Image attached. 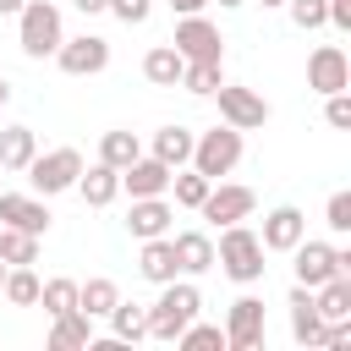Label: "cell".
<instances>
[{"label":"cell","mask_w":351,"mask_h":351,"mask_svg":"<svg viewBox=\"0 0 351 351\" xmlns=\"http://www.w3.org/2000/svg\"><path fill=\"white\" fill-rule=\"evenodd\" d=\"M214 263L236 280V285H258L263 280V241H258V230H247L241 219L236 225H219V247H214Z\"/></svg>","instance_id":"1"},{"label":"cell","mask_w":351,"mask_h":351,"mask_svg":"<svg viewBox=\"0 0 351 351\" xmlns=\"http://www.w3.org/2000/svg\"><path fill=\"white\" fill-rule=\"evenodd\" d=\"M197 307H203V291H197L192 280H165V285H159V302L148 307V335H154V340H176V335L197 318Z\"/></svg>","instance_id":"2"},{"label":"cell","mask_w":351,"mask_h":351,"mask_svg":"<svg viewBox=\"0 0 351 351\" xmlns=\"http://www.w3.org/2000/svg\"><path fill=\"white\" fill-rule=\"evenodd\" d=\"M60 11L49 5V0H27L22 11H16V44H22V55L27 60H44V55H55L60 49Z\"/></svg>","instance_id":"3"},{"label":"cell","mask_w":351,"mask_h":351,"mask_svg":"<svg viewBox=\"0 0 351 351\" xmlns=\"http://www.w3.org/2000/svg\"><path fill=\"white\" fill-rule=\"evenodd\" d=\"M197 176H208V181H219V176H230L236 165H241V132L236 126H214V132H203V137H192V159H186Z\"/></svg>","instance_id":"4"},{"label":"cell","mask_w":351,"mask_h":351,"mask_svg":"<svg viewBox=\"0 0 351 351\" xmlns=\"http://www.w3.org/2000/svg\"><path fill=\"white\" fill-rule=\"evenodd\" d=\"M82 176V154L77 148H49V154H33L27 159V186L38 197H55V192H71Z\"/></svg>","instance_id":"5"},{"label":"cell","mask_w":351,"mask_h":351,"mask_svg":"<svg viewBox=\"0 0 351 351\" xmlns=\"http://www.w3.org/2000/svg\"><path fill=\"white\" fill-rule=\"evenodd\" d=\"M291 258H296V285H324L329 274H351V252L346 247H329V241H296L291 247Z\"/></svg>","instance_id":"6"},{"label":"cell","mask_w":351,"mask_h":351,"mask_svg":"<svg viewBox=\"0 0 351 351\" xmlns=\"http://www.w3.org/2000/svg\"><path fill=\"white\" fill-rule=\"evenodd\" d=\"M170 44H176V55H181V60H219V55H225V38H219V27H214L203 11L181 16Z\"/></svg>","instance_id":"7"},{"label":"cell","mask_w":351,"mask_h":351,"mask_svg":"<svg viewBox=\"0 0 351 351\" xmlns=\"http://www.w3.org/2000/svg\"><path fill=\"white\" fill-rule=\"evenodd\" d=\"M55 60H60V71H66V77H93V71H104V66H110V38H99V33L60 38Z\"/></svg>","instance_id":"8"},{"label":"cell","mask_w":351,"mask_h":351,"mask_svg":"<svg viewBox=\"0 0 351 351\" xmlns=\"http://www.w3.org/2000/svg\"><path fill=\"white\" fill-rule=\"evenodd\" d=\"M307 88L313 93H346L351 88V60L340 44H318L307 55Z\"/></svg>","instance_id":"9"},{"label":"cell","mask_w":351,"mask_h":351,"mask_svg":"<svg viewBox=\"0 0 351 351\" xmlns=\"http://www.w3.org/2000/svg\"><path fill=\"white\" fill-rule=\"evenodd\" d=\"M214 99H219V121L236 126V132H252V126L269 121V104H263V93H252V88H230V82H219Z\"/></svg>","instance_id":"10"},{"label":"cell","mask_w":351,"mask_h":351,"mask_svg":"<svg viewBox=\"0 0 351 351\" xmlns=\"http://www.w3.org/2000/svg\"><path fill=\"white\" fill-rule=\"evenodd\" d=\"M225 346L230 351H252L263 346V296H236L225 313Z\"/></svg>","instance_id":"11"},{"label":"cell","mask_w":351,"mask_h":351,"mask_svg":"<svg viewBox=\"0 0 351 351\" xmlns=\"http://www.w3.org/2000/svg\"><path fill=\"white\" fill-rule=\"evenodd\" d=\"M258 208V192L252 186H208V197L197 203V214L208 219V225H236V219H247Z\"/></svg>","instance_id":"12"},{"label":"cell","mask_w":351,"mask_h":351,"mask_svg":"<svg viewBox=\"0 0 351 351\" xmlns=\"http://www.w3.org/2000/svg\"><path fill=\"white\" fill-rule=\"evenodd\" d=\"M0 225H16V230L44 236L49 230V208H44L38 192H0Z\"/></svg>","instance_id":"13"},{"label":"cell","mask_w":351,"mask_h":351,"mask_svg":"<svg viewBox=\"0 0 351 351\" xmlns=\"http://www.w3.org/2000/svg\"><path fill=\"white\" fill-rule=\"evenodd\" d=\"M302 236H307V214H302V208H291V203H280V208L263 219V230H258L263 252H291Z\"/></svg>","instance_id":"14"},{"label":"cell","mask_w":351,"mask_h":351,"mask_svg":"<svg viewBox=\"0 0 351 351\" xmlns=\"http://www.w3.org/2000/svg\"><path fill=\"white\" fill-rule=\"evenodd\" d=\"M121 186L132 197H165L170 192V165H159L154 154H137L126 170H121Z\"/></svg>","instance_id":"15"},{"label":"cell","mask_w":351,"mask_h":351,"mask_svg":"<svg viewBox=\"0 0 351 351\" xmlns=\"http://www.w3.org/2000/svg\"><path fill=\"white\" fill-rule=\"evenodd\" d=\"M170 219H176V208H170L165 197H132V208H126V230H132L137 241L165 236V230H170Z\"/></svg>","instance_id":"16"},{"label":"cell","mask_w":351,"mask_h":351,"mask_svg":"<svg viewBox=\"0 0 351 351\" xmlns=\"http://www.w3.org/2000/svg\"><path fill=\"white\" fill-rule=\"evenodd\" d=\"M77 192H82V203L88 208H104V203H115L121 197V170L115 165H82V176H77Z\"/></svg>","instance_id":"17"},{"label":"cell","mask_w":351,"mask_h":351,"mask_svg":"<svg viewBox=\"0 0 351 351\" xmlns=\"http://www.w3.org/2000/svg\"><path fill=\"white\" fill-rule=\"evenodd\" d=\"M170 247H176V269L181 274L214 269V236L208 230H181V236H170Z\"/></svg>","instance_id":"18"},{"label":"cell","mask_w":351,"mask_h":351,"mask_svg":"<svg viewBox=\"0 0 351 351\" xmlns=\"http://www.w3.org/2000/svg\"><path fill=\"white\" fill-rule=\"evenodd\" d=\"M137 274L154 280V285H165V280L181 274V269H176V247H170V236H148V241H143V252H137Z\"/></svg>","instance_id":"19"},{"label":"cell","mask_w":351,"mask_h":351,"mask_svg":"<svg viewBox=\"0 0 351 351\" xmlns=\"http://www.w3.org/2000/svg\"><path fill=\"white\" fill-rule=\"evenodd\" d=\"M318 335H324V318H318V307H313V291L307 285H296L291 291V340L296 346H318Z\"/></svg>","instance_id":"20"},{"label":"cell","mask_w":351,"mask_h":351,"mask_svg":"<svg viewBox=\"0 0 351 351\" xmlns=\"http://www.w3.org/2000/svg\"><path fill=\"white\" fill-rule=\"evenodd\" d=\"M104 318H110V340L115 346H132V340L148 335V307H137V302H115Z\"/></svg>","instance_id":"21"},{"label":"cell","mask_w":351,"mask_h":351,"mask_svg":"<svg viewBox=\"0 0 351 351\" xmlns=\"http://www.w3.org/2000/svg\"><path fill=\"white\" fill-rule=\"evenodd\" d=\"M49 346H55V351H77V346H93V318H88L82 307L60 313V318H55V329H49Z\"/></svg>","instance_id":"22"},{"label":"cell","mask_w":351,"mask_h":351,"mask_svg":"<svg viewBox=\"0 0 351 351\" xmlns=\"http://www.w3.org/2000/svg\"><path fill=\"white\" fill-rule=\"evenodd\" d=\"M181 55H176V44H154L148 55H143V77L154 82V88H176L181 82Z\"/></svg>","instance_id":"23"},{"label":"cell","mask_w":351,"mask_h":351,"mask_svg":"<svg viewBox=\"0 0 351 351\" xmlns=\"http://www.w3.org/2000/svg\"><path fill=\"white\" fill-rule=\"evenodd\" d=\"M38 274H33V263H11L5 269V280H0V296L11 302V307H38Z\"/></svg>","instance_id":"24"},{"label":"cell","mask_w":351,"mask_h":351,"mask_svg":"<svg viewBox=\"0 0 351 351\" xmlns=\"http://www.w3.org/2000/svg\"><path fill=\"white\" fill-rule=\"evenodd\" d=\"M33 154H38L33 126H5V132H0V170H27Z\"/></svg>","instance_id":"25"},{"label":"cell","mask_w":351,"mask_h":351,"mask_svg":"<svg viewBox=\"0 0 351 351\" xmlns=\"http://www.w3.org/2000/svg\"><path fill=\"white\" fill-rule=\"evenodd\" d=\"M154 159L170 165V170H181V165L192 159V132H186V126H159V132H154Z\"/></svg>","instance_id":"26"},{"label":"cell","mask_w":351,"mask_h":351,"mask_svg":"<svg viewBox=\"0 0 351 351\" xmlns=\"http://www.w3.org/2000/svg\"><path fill=\"white\" fill-rule=\"evenodd\" d=\"M115 302H121V291H115V280H104V274H93V280L77 285V307H82L88 318H104Z\"/></svg>","instance_id":"27"},{"label":"cell","mask_w":351,"mask_h":351,"mask_svg":"<svg viewBox=\"0 0 351 351\" xmlns=\"http://www.w3.org/2000/svg\"><path fill=\"white\" fill-rule=\"evenodd\" d=\"M137 154H143V143H137V132H126V126L99 137V159H104V165H115V170H126Z\"/></svg>","instance_id":"28"},{"label":"cell","mask_w":351,"mask_h":351,"mask_svg":"<svg viewBox=\"0 0 351 351\" xmlns=\"http://www.w3.org/2000/svg\"><path fill=\"white\" fill-rule=\"evenodd\" d=\"M0 258L5 263H38V236L16 230V225H0Z\"/></svg>","instance_id":"29"},{"label":"cell","mask_w":351,"mask_h":351,"mask_svg":"<svg viewBox=\"0 0 351 351\" xmlns=\"http://www.w3.org/2000/svg\"><path fill=\"white\" fill-rule=\"evenodd\" d=\"M176 88H186V93L208 99V93L219 88V60H186V66H181V82H176Z\"/></svg>","instance_id":"30"},{"label":"cell","mask_w":351,"mask_h":351,"mask_svg":"<svg viewBox=\"0 0 351 351\" xmlns=\"http://www.w3.org/2000/svg\"><path fill=\"white\" fill-rule=\"evenodd\" d=\"M170 186H176V203H181V208H197V203L208 197V186H214V181L181 165V170H170Z\"/></svg>","instance_id":"31"},{"label":"cell","mask_w":351,"mask_h":351,"mask_svg":"<svg viewBox=\"0 0 351 351\" xmlns=\"http://www.w3.org/2000/svg\"><path fill=\"white\" fill-rule=\"evenodd\" d=\"M38 307H44L49 318L71 313V307H77V280H44V285H38Z\"/></svg>","instance_id":"32"},{"label":"cell","mask_w":351,"mask_h":351,"mask_svg":"<svg viewBox=\"0 0 351 351\" xmlns=\"http://www.w3.org/2000/svg\"><path fill=\"white\" fill-rule=\"evenodd\" d=\"M176 346H186V351H214V346H219V351H225V329H219V324H197V318H192V324L176 335Z\"/></svg>","instance_id":"33"},{"label":"cell","mask_w":351,"mask_h":351,"mask_svg":"<svg viewBox=\"0 0 351 351\" xmlns=\"http://www.w3.org/2000/svg\"><path fill=\"white\" fill-rule=\"evenodd\" d=\"M285 11H291V22H296L302 33H313V27L329 22V5H324V0H285Z\"/></svg>","instance_id":"34"},{"label":"cell","mask_w":351,"mask_h":351,"mask_svg":"<svg viewBox=\"0 0 351 351\" xmlns=\"http://www.w3.org/2000/svg\"><path fill=\"white\" fill-rule=\"evenodd\" d=\"M324 225H329L335 236H346V230H351V192H335V197H329V208H324Z\"/></svg>","instance_id":"35"},{"label":"cell","mask_w":351,"mask_h":351,"mask_svg":"<svg viewBox=\"0 0 351 351\" xmlns=\"http://www.w3.org/2000/svg\"><path fill=\"white\" fill-rule=\"evenodd\" d=\"M324 121L335 132H346L351 126V93H324Z\"/></svg>","instance_id":"36"},{"label":"cell","mask_w":351,"mask_h":351,"mask_svg":"<svg viewBox=\"0 0 351 351\" xmlns=\"http://www.w3.org/2000/svg\"><path fill=\"white\" fill-rule=\"evenodd\" d=\"M104 11H115L126 27H137V22H148V11H154V0H110Z\"/></svg>","instance_id":"37"},{"label":"cell","mask_w":351,"mask_h":351,"mask_svg":"<svg viewBox=\"0 0 351 351\" xmlns=\"http://www.w3.org/2000/svg\"><path fill=\"white\" fill-rule=\"evenodd\" d=\"M324 5H329V27L351 33V0H324Z\"/></svg>","instance_id":"38"},{"label":"cell","mask_w":351,"mask_h":351,"mask_svg":"<svg viewBox=\"0 0 351 351\" xmlns=\"http://www.w3.org/2000/svg\"><path fill=\"white\" fill-rule=\"evenodd\" d=\"M203 5H208V0H170V11H176V16H192V11H203Z\"/></svg>","instance_id":"39"},{"label":"cell","mask_w":351,"mask_h":351,"mask_svg":"<svg viewBox=\"0 0 351 351\" xmlns=\"http://www.w3.org/2000/svg\"><path fill=\"white\" fill-rule=\"evenodd\" d=\"M71 5H77V11H82V16H93V11H104V5H110V0H71Z\"/></svg>","instance_id":"40"},{"label":"cell","mask_w":351,"mask_h":351,"mask_svg":"<svg viewBox=\"0 0 351 351\" xmlns=\"http://www.w3.org/2000/svg\"><path fill=\"white\" fill-rule=\"evenodd\" d=\"M22 5H27V0H0V16H16Z\"/></svg>","instance_id":"41"},{"label":"cell","mask_w":351,"mask_h":351,"mask_svg":"<svg viewBox=\"0 0 351 351\" xmlns=\"http://www.w3.org/2000/svg\"><path fill=\"white\" fill-rule=\"evenodd\" d=\"M5 99H11V82H5V77H0V104H5Z\"/></svg>","instance_id":"42"},{"label":"cell","mask_w":351,"mask_h":351,"mask_svg":"<svg viewBox=\"0 0 351 351\" xmlns=\"http://www.w3.org/2000/svg\"><path fill=\"white\" fill-rule=\"evenodd\" d=\"M219 5H225V11H230V5H247V0H219Z\"/></svg>","instance_id":"43"},{"label":"cell","mask_w":351,"mask_h":351,"mask_svg":"<svg viewBox=\"0 0 351 351\" xmlns=\"http://www.w3.org/2000/svg\"><path fill=\"white\" fill-rule=\"evenodd\" d=\"M258 5H285V0H258Z\"/></svg>","instance_id":"44"},{"label":"cell","mask_w":351,"mask_h":351,"mask_svg":"<svg viewBox=\"0 0 351 351\" xmlns=\"http://www.w3.org/2000/svg\"><path fill=\"white\" fill-rule=\"evenodd\" d=\"M5 269H11V263H5V258H0V280H5Z\"/></svg>","instance_id":"45"}]
</instances>
